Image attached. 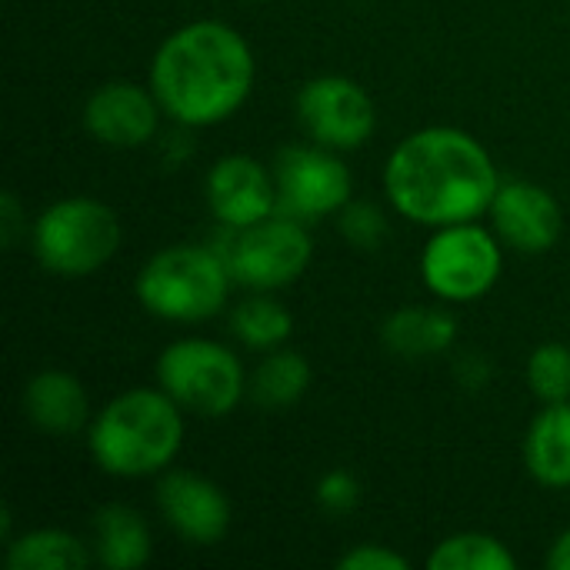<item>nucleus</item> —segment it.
<instances>
[{
	"label": "nucleus",
	"instance_id": "1",
	"mask_svg": "<svg viewBox=\"0 0 570 570\" xmlns=\"http://www.w3.org/2000/svg\"><path fill=\"white\" fill-rule=\"evenodd\" d=\"M498 187L494 157L461 127H421L384 160V197L404 220L431 230L481 220Z\"/></svg>",
	"mask_w": 570,
	"mask_h": 570
},
{
	"label": "nucleus",
	"instance_id": "2",
	"mask_svg": "<svg viewBox=\"0 0 570 570\" xmlns=\"http://www.w3.org/2000/svg\"><path fill=\"white\" fill-rule=\"evenodd\" d=\"M257 60L247 37L224 20H190L167 33L150 60V90L177 127L230 120L254 94Z\"/></svg>",
	"mask_w": 570,
	"mask_h": 570
},
{
	"label": "nucleus",
	"instance_id": "3",
	"mask_svg": "<svg viewBox=\"0 0 570 570\" xmlns=\"http://www.w3.org/2000/svg\"><path fill=\"white\" fill-rule=\"evenodd\" d=\"M184 448V407L160 387L110 397L87 424L94 464L120 481L160 478Z\"/></svg>",
	"mask_w": 570,
	"mask_h": 570
},
{
	"label": "nucleus",
	"instance_id": "4",
	"mask_svg": "<svg viewBox=\"0 0 570 570\" xmlns=\"http://www.w3.org/2000/svg\"><path fill=\"white\" fill-rule=\"evenodd\" d=\"M234 274L214 244H170L147 257L134 281L140 307L167 324H200L230 301Z\"/></svg>",
	"mask_w": 570,
	"mask_h": 570
},
{
	"label": "nucleus",
	"instance_id": "5",
	"mask_svg": "<svg viewBox=\"0 0 570 570\" xmlns=\"http://www.w3.org/2000/svg\"><path fill=\"white\" fill-rule=\"evenodd\" d=\"M120 240L124 230L114 207L87 194L47 204L30 227V250L37 264L63 281L90 277L107 267L117 257Z\"/></svg>",
	"mask_w": 570,
	"mask_h": 570
},
{
	"label": "nucleus",
	"instance_id": "6",
	"mask_svg": "<svg viewBox=\"0 0 570 570\" xmlns=\"http://www.w3.org/2000/svg\"><path fill=\"white\" fill-rule=\"evenodd\" d=\"M157 387L167 391L184 414L230 417L247 397V371L237 351L210 337H180L157 354Z\"/></svg>",
	"mask_w": 570,
	"mask_h": 570
},
{
	"label": "nucleus",
	"instance_id": "7",
	"mask_svg": "<svg viewBox=\"0 0 570 570\" xmlns=\"http://www.w3.org/2000/svg\"><path fill=\"white\" fill-rule=\"evenodd\" d=\"M504 271V244L478 220L438 227L421 250V281L444 304H471L494 291Z\"/></svg>",
	"mask_w": 570,
	"mask_h": 570
},
{
	"label": "nucleus",
	"instance_id": "8",
	"mask_svg": "<svg viewBox=\"0 0 570 570\" xmlns=\"http://www.w3.org/2000/svg\"><path fill=\"white\" fill-rule=\"evenodd\" d=\"M217 250L240 287L274 294L304 277L314 261V237L304 220L277 210L250 227L227 230V244Z\"/></svg>",
	"mask_w": 570,
	"mask_h": 570
},
{
	"label": "nucleus",
	"instance_id": "9",
	"mask_svg": "<svg viewBox=\"0 0 570 570\" xmlns=\"http://www.w3.org/2000/svg\"><path fill=\"white\" fill-rule=\"evenodd\" d=\"M277 210L304 224L337 217L354 200V177L344 157L321 144H291L274 157Z\"/></svg>",
	"mask_w": 570,
	"mask_h": 570
},
{
	"label": "nucleus",
	"instance_id": "10",
	"mask_svg": "<svg viewBox=\"0 0 570 570\" xmlns=\"http://www.w3.org/2000/svg\"><path fill=\"white\" fill-rule=\"evenodd\" d=\"M294 110H297L304 134L314 144L331 147L337 154L361 150L377 130L374 97L357 80L341 77V73L311 77L297 90Z\"/></svg>",
	"mask_w": 570,
	"mask_h": 570
},
{
	"label": "nucleus",
	"instance_id": "11",
	"mask_svg": "<svg viewBox=\"0 0 570 570\" xmlns=\"http://www.w3.org/2000/svg\"><path fill=\"white\" fill-rule=\"evenodd\" d=\"M157 511L164 524L194 548L220 544L230 531V498L210 478L184 468H167L157 478Z\"/></svg>",
	"mask_w": 570,
	"mask_h": 570
},
{
	"label": "nucleus",
	"instance_id": "12",
	"mask_svg": "<svg viewBox=\"0 0 570 570\" xmlns=\"http://www.w3.org/2000/svg\"><path fill=\"white\" fill-rule=\"evenodd\" d=\"M204 200L210 217L224 230L250 227L277 214V180L274 167L261 164L250 154H227L214 160L204 177Z\"/></svg>",
	"mask_w": 570,
	"mask_h": 570
},
{
	"label": "nucleus",
	"instance_id": "13",
	"mask_svg": "<svg viewBox=\"0 0 570 570\" xmlns=\"http://www.w3.org/2000/svg\"><path fill=\"white\" fill-rule=\"evenodd\" d=\"M164 107L154 97L150 83L134 80H110L100 83L83 104V130L114 150H137L150 144L160 130Z\"/></svg>",
	"mask_w": 570,
	"mask_h": 570
},
{
	"label": "nucleus",
	"instance_id": "14",
	"mask_svg": "<svg viewBox=\"0 0 570 570\" xmlns=\"http://www.w3.org/2000/svg\"><path fill=\"white\" fill-rule=\"evenodd\" d=\"M488 217L501 244L518 254H548L564 234L558 197L531 180H501Z\"/></svg>",
	"mask_w": 570,
	"mask_h": 570
},
{
	"label": "nucleus",
	"instance_id": "15",
	"mask_svg": "<svg viewBox=\"0 0 570 570\" xmlns=\"http://www.w3.org/2000/svg\"><path fill=\"white\" fill-rule=\"evenodd\" d=\"M23 414L37 431L50 438H70L90 424V401L77 374L47 367L27 381Z\"/></svg>",
	"mask_w": 570,
	"mask_h": 570
},
{
	"label": "nucleus",
	"instance_id": "16",
	"mask_svg": "<svg viewBox=\"0 0 570 570\" xmlns=\"http://www.w3.org/2000/svg\"><path fill=\"white\" fill-rule=\"evenodd\" d=\"M524 468L551 491L570 488V401L544 404L524 434Z\"/></svg>",
	"mask_w": 570,
	"mask_h": 570
},
{
	"label": "nucleus",
	"instance_id": "17",
	"mask_svg": "<svg viewBox=\"0 0 570 570\" xmlns=\"http://www.w3.org/2000/svg\"><path fill=\"white\" fill-rule=\"evenodd\" d=\"M94 561L107 570H137L144 568L154 554V534L140 511L130 504H104L94 514V534H90Z\"/></svg>",
	"mask_w": 570,
	"mask_h": 570
},
{
	"label": "nucleus",
	"instance_id": "18",
	"mask_svg": "<svg viewBox=\"0 0 570 570\" xmlns=\"http://www.w3.org/2000/svg\"><path fill=\"white\" fill-rule=\"evenodd\" d=\"M458 341V317L444 307H401L381 324V344L404 361L448 354Z\"/></svg>",
	"mask_w": 570,
	"mask_h": 570
},
{
	"label": "nucleus",
	"instance_id": "19",
	"mask_svg": "<svg viewBox=\"0 0 570 570\" xmlns=\"http://www.w3.org/2000/svg\"><path fill=\"white\" fill-rule=\"evenodd\" d=\"M311 381H314L311 361L301 351L277 347V351H267L261 364L254 367L247 397L261 411H287L304 401V394L311 391Z\"/></svg>",
	"mask_w": 570,
	"mask_h": 570
},
{
	"label": "nucleus",
	"instance_id": "20",
	"mask_svg": "<svg viewBox=\"0 0 570 570\" xmlns=\"http://www.w3.org/2000/svg\"><path fill=\"white\" fill-rule=\"evenodd\" d=\"M94 564V548L60 528H33L7 541L10 570H83Z\"/></svg>",
	"mask_w": 570,
	"mask_h": 570
},
{
	"label": "nucleus",
	"instance_id": "21",
	"mask_svg": "<svg viewBox=\"0 0 570 570\" xmlns=\"http://www.w3.org/2000/svg\"><path fill=\"white\" fill-rule=\"evenodd\" d=\"M230 334L244 347L267 354L291 341L294 314L277 297H271V291H250V297H244L230 311Z\"/></svg>",
	"mask_w": 570,
	"mask_h": 570
},
{
	"label": "nucleus",
	"instance_id": "22",
	"mask_svg": "<svg viewBox=\"0 0 570 570\" xmlns=\"http://www.w3.org/2000/svg\"><path fill=\"white\" fill-rule=\"evenodd\" d=\"M431 570H518V558L514 551L484 531H461L444 538L431 558H428Z\"/></svg>",
	"mask_w": 570,
	"mask_h": 570
},
{
	"label": "nucleus",
	"instance_id": "23",
	"mask_svg": "<svg viewBox=\"0 0 570 570\" xmlns=\"http://www.w3.org/2000/svg\"><path fill=\"white\" fill-rule=\"evenodd\" d=\"M528 387L541 404L570 401V347L568 344H541L531 351L524 367Z\"/></svg>",
	"mask_w": 570,
	"mask_h": 570
},
{
	"label": "nucleus",
	"instance_id": "24",
	"mask_svg": "<svg viewBox=\"0 0 570 570\" xmlns=\"http://www.w3.org/2000/svg\"><path fill=\"white\" fill-rule=\"evenodd\" d=\"M337 230L357 250H381L384 240H387V234H391V224H387V214L377 204H371V200H351L337 214Z\"/></svg>",
	"mask_w": 570,
	"mask_h": 570
},
{
	"label": "nucleus",
	"instance_id": "25",
	"mask_svg": "<svg viewBox=\"0 0 570 570\" xmlns=\"http://www.w3.org/2000/svg\"><path fill=\"white\" fill-rule=\"evenodd\" d=\"M314 501L324 514L331 518H341V514H351L357 504H361V481L347 471V468H334L327 471L317 488H314Z\"/></svg>",
	"mask_w": 570,
	"mask_h": 570
},
{
	"label": "nucleus",
	"instance_id": "26",
	"mask_svg": "<svg viewBox=\"0 0 570 570\" xmlns=\"http://www.w3.org/2000/svg\"><path fill=\"white\" fill-rule=\"evenodd\" d=\"M341 570H407L411 561L387 544H357L337 558Z\"/></svg>",
	"mask_w": 570,
	"mask_h": 570
},
{
	"label": "nucleus",
	"instance_id": "27",
	"mask_svg": "<svg viewBox=\"0 0 570 570\" xmlns=\"http://www.w3.org/2000/svg\"><path fill=\"white\" fill-rule=\"evenodd\" d=\"M30 227H33V224H27V210H23V204L17 200V194H13V190H3V194H0V244H3L7 250H13V247L20 244V237L30 234Z\"/></svg>",
	"mask_w": 570,
	"mask_h": 570
},
{
	"label": "nucleus",
	"instance_id": "28",
	"mask_svg": "<svg viewBox=\"0 0 570 570\" xmlns=\"http://www.w3.org/2000/svg\"><path fill=\"white\" fill-rule=\"evenodd\" d=\"M458 377L468 384V387H484L491 381V364L481 357V354H468L461 364H458Z\"/></svg>",
	"mask_w": 570,
	"mask_h": 570
},
{
	"label": "nucleus",
	"instance_id": "29",
	"mask_svg": "<svg viewBox=\"0 0 570 570\" xmlns=\"http://www.w3.org/2000/svg\"><path fill=\"white\" fill-rule=\"evenodd\" d=\"M548 568L570 570V528L554 538V544L548 548Z\"/></svg>",
	"mask_w": 570,
	"mask_h": 570
},
{
	"label": "nucleus",
	"instance_id": "30",
	"mask_svg": "<svg viewBox=\"0 0 570 570\" xmlns=\"http://www.w3.org/2000/svg\"><path fill=\"white\" fill-rule=\"evenodd\" d=\"M257 3H267V0H257Z\"/></svg>",
	"mask_w": 570,
	"mask_h": 570
}]
</instances>
